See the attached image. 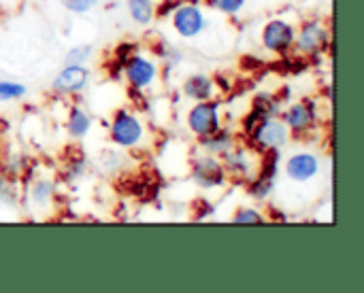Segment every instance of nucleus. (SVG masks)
I'll return each mask as SVG.
<instances>
[{
	"label": "nucleus",
	"mask_w": 364,
	"mask_h": 293,
	"mask_svg": "<svg viewBox=\"0 0 364 293\" xmlns=\"http://www.w3.org/2000/svg\"><path fill=\"white\" fill-rule=\"evenodd\" d=\"M250 134L260 151H273V149L277 151L288 140V126L269 117V119H262Z\"/></svg>",
	"instance_id": "nucleus-1"
},
{
	"label": "nucleus",
	"mask_w": 364,
	"mask_h": 293,
	"mask_svg": "<svg viewBox=\"0 0 364 293\" xmlns=\"http://www.w3.org/2000/svg\"><path fill=\"white\" fill-rule=\"evenodd\" d=\"M188 123L194 134L209 136L220 130V111L215 102H200L188 115Z\"/></svg>",
	"instance_id": "nucleus-2"
},
{
	"label": "nucleus",
	"mask_w": 364,
	"mask_h": 293,
	"mask_svg": "<svg viewBox=\"0 0 364 293\" xmlns=\"http://www.w3.org/2000/svg\"><path fill=\"white\" fill-rule=\"evenodd\" d=\"M141 136H143V128L139 119L128 111H119L111 126V138L122 147H132L141 140Z\"/></svg>",
	"instance_id": "nucleus-3"
},
{
	"label": "nucleus",
	"mask_w": 364,
	"mask_h": 293,
	"mask_svg": "<svg viewBox=\"0 0 364 293\" xmlns=\"http://www.w3.org/2000/svg\"><path fill=\"white\" fill-rule=\"evenodd\" d=\"M262 40H264L267 49H271L275 53H286L294 45L296 34H294V28L288 21L273 19V21L267 23V28L262 32Z\"/></svg>",
	"instance_id": "nucleus-4"
},
{
	"label": "nucleus",
	"mask_w": 364,
	"mask_h": 293,
	"mask_svg": "<svg viewBox=\"0 0 364 293\" xmlns=\"http://www.w3.org/2000/svg\"><path fill=\"white\" fill-rule=\"evenodd\" d=\"M124 72L128 77V81L136 87L143 89L147 85H151V81L156 79V66L141 55H132L124 62Z\"/></svg>",
	"instance_id": "nucleus-5"
},
{
	"label": "nucleus",
	"mask_w": 364,
	"mask_h": 293,
	"mask_svg": "<svg viewBox=\"0 0 364 293\" xmlns=\"http://www.w3.org/2000/svg\"><path fill=\"white\" fill-rule=\"evenodd\" d=\"M192 177L198 185L203 187H218L224 183L226 179V170L224 166L215 160V157H200L196 160L194 164V170H192Z\"/></svg>",
	"instance_id": "nucleus-6"
},
{
	"label": "nucleus",
	"mask_w": 364,
	"mask_h": 293,
	"mask_svg": "<svg viewBox=\"0 0 364 293\" xmlns=\"http://www.w3.org/2000/svg\"><path fill=\"white\" fill-rule=\"evenodd\" d=\"M173 23L181 36H196L205 28V17H203V11L198 6L186 4V6L175 11Z\"/></svg>",
	"instance_id": "nucleus-7"
},
{
	"label": "nucleus",
	"mask_w": 364,
	"mask_h": 293,
	"mask_svg": "<svg viewBox=\"0 0 364 293\" xmlns=\"http://www.w3.org/2000/svg\"><path fill=\"white\" fill-rule=\"evenodd\" d=\"M326 43H328L326 30L318 21H309L303 26L299 40H296V47L301 53H318L322 47H326Z\"/></svg>",
	"instance_id": "nucleus-8"
},
{
	"label": "nucleus",
	"mask_w": 364,
	"mask_h": 293,
	"mask_svg": "<svg viewBox=\"0 0 364 293\" xmlns=\"http://www.w3.org/2000/svg\"><path fill=\"white\" fill-rule=\"evenodd\" d=\"M87 83V70L81 66V64H68L53 81V89L55 92H64V94H70V92H79L83 89Z\"/></svg>",
	"instance_id": "nucleus-9"
},
{
	"label": "nucleus",
	"mask_w": 364,
	"mask_h": 293,
	"mask_svg": "<svg viewBox=\"0 0 364 293\" xmlns=\"http://www.w3.org/2000/svg\"><path fill=\"white\" fill-rule=\"evenodd\" d=\"M284 123L294 132H305L316 126V106L311 102H299L284 115Z\"/></svg>",
	"instance_id": "nucleus-10"
},
{
	"label": "nucleus",
	"mask_w": 364,
	"mask_h": 293,
	"mask_svg": "<svg viewBox=\"0 0 364 293\" xmlns=\"http://www.w3.org/2000/svg\"><path fill=\"white\" fill-rule=\"evenodd\" d=\"M318 157H314L311 153H299L294 157H290L286 170L290 175V179L294 181H309L318 175Z\"/></svg>",
	"instance_id": "nucleus-11"
},
{
	"label": "nucleus",
	"mask_w": 364,
	"mask_h": 293,
	"mask_svg": "<svg viewBox=\"0 0 364 293\" xmlns=\"http://www.w3.org/2000/svg\"><path fill=\"white\" fill-rule=\"evenodd\" d=\"M224 166L235 177H250L252 175L250 153H245L243 149H237V151L228 149V151H224Z\"/></svg>",
	"instance_id": "nucleus-12"
},
{
	"label": "nucleus",
	"mask_w": 364,
	"mask_h": 293,
	"mask_svg": "<svg viewBox=\"0 0 364 293\" xmlns=\"http://www.w3.org/2000/svg\"><path fill=\"white\" fill-rule=\"evenodd\" d=\"M183 89H186V94H188L190 98H194V100H207V98H211V94H213V83H211V79L205 77V74H194V77L188 79V83H186Z\"/></svg>",
	"instance_id": "nucleus-13"
},
{
	"label": "nucleus",
	"mask_w": 364,
	"mask_h": 293,
	"mask_svg": "<svg viewBox=\"0 0 364 293\" xmlns=\"http://www.w3.org/2000/svg\"><path fill=\"white\" fill-rule=\"evenodd\" d=\"M277 111H279V102H277L273 96H269V94H262V96H258V98L254 100L252 113H254L258 119H269V117H273Z\"/></svg>",
	"instance_id": "nucleus-14"
},
{
	"label": "nucleus",
	"mask_w": 364,
	"mask_h": 293,
	"mask_svg": "<svg viewBox=\"0 0 364 293\" xmlns=\"http://www.w3.org/2000/svg\"><path fill=\"white\" fill-rule=\"evenodd\" d=\"M68 130L75 138H81L85 136V132L90 130V117L81 111V109H73L70 111V117H68Z\"/></svg>",
	"instance_id": "nucleus-15"
},
{
	"label": "nucleus",
	"mask_w": 364,
	"mask_h": 293,
	"mask_svg": "<svg viewBox=\"0 0 364 293\" xmlns=\"http://www.w3.org/2000/svg\"><path fill=\"white\" fill-rule=\"evenodd\" d=\"M128 9L139 23H149L154 17V6L151 0H128Z\"/></svg>",
	"instance_id": "nucleus-16"
},
{
	"label": "nucleus",
	"mask_w": 364,
	"mask_h": 293,
	"mask_svg": "<svg viewBox=\"0 0 364 293\" xmlns=\"http://www.w3.org/2000/svg\"><path fill=\"white\" fill-rule=\"evenodd\" d=\"M230 145H232V140H230V134L228 132H220L218 130V132L205 136V147L211 149L213 153H224V151L230 149Z\"/></svg>",
	"instance_id": "nucleus-17"
},
{
	"label": "nucleus",
	"mask_w": 364,
	"mask_h": 293,
	"mask_svg": "<svg viewBox=\"0 0 364 293\" xmlns=\"http://www.w3.org/2000/svg\"><path fill=\"white\" fill-rule=\"evenodd\" d=\"M23 94H26V87L23 85L0 81V100H15V98H19Z\"/></svg>",
	"instance_id": "nucleus-18"
},
{
	"label": "nucleus",
	"mask_w": 364,
	"mask_h": 293,
	"mask_svg": "<svg viewBox=\"0 0 364 293\" xmlns=\"http://www.w3.org/2000/svg\"><path fill=\"white\" fill-rule=\"evenodd\" d=\"M232 221H235V223H245V226H250V223H262L264 217H262L260 213H256L254 209H241V211L235 215Z\"/></svg>",
	"instance_id": "nucleus-19"
},
{
	"label": "nucleus",
	"mask_w": 364,
	"mask_h": 293,
	"mask_svg": "<svg viewBox=\"0 0 364 293\" xmlns=\"http://www.w3.org/2000/svg\"><path fill=\"white\" fill-rule=\"evenodd\" d=\"M90 53H92V47H87V45L75 47V49L68 53L66 64H83V62L87 60V55H90Z\"/></svg>",
	"instance_id": "nucleus-20"
},
{
	"label": "nucleus",
	"mask_w": 364,
	"mask_h": 293,
	"mask_svg": "<svg viewBox=\"0 0 364 293\" xmlns=\"http://www.w3.org/2000/svg\"><path fill=\"white\" fill-rule=\"evenodd\" d=\"M215 9L224 11V13H237L243 9L245 0H209Z\"/></svg>",
	"instance_id": "nucleus-21"
},
{
	"label": "nucleus",
	"mask_w": 364,
	"mask_h": 293,
	"mask_svg": "<svg viewBox=\"0 0 364 293\" xmlns=\"http://www.w3.org/2000/svg\"><path fill=\"white\" fill-rule=\"evenodd\" d=\"M51 185L47 183V181H41V183H36V187H34V192H32V196H34V200L38 202V204H45L49 198H51Z\"/></svg>",
	"instance_id": "nucleus-22"
},
{
	"label": "nucleus",
	"mask_w": 364,
	"mask_h": 293,
	"mask_svg": "<svg viewBox=\"0 0 364 293\" xmlns=\"http://www.w3.org/2000/svg\"><path fill=\"white\" fill-rule=\"evenodd\" d=\"M64 4L70 9V11H77V13H83L87 9H92L96 4V0H64Z\"/></svg>",
	"instance_id": "nucleus-23"
},
{
	"label": "nucleus",
	"mask_w": 364,
	"mask_h": 293,
	"mask_svg": "<svg viewBox=\"0 0 364 293\" xmlns=\"http://www.w3.org/2000/svg\"><path fill=\"white\" fill-rule=\"evenodd\" d=\"M166 2H171V0H166Z\"/></svg>",
	"instance_id": "nucleus-24"
}]
</instances>
